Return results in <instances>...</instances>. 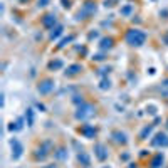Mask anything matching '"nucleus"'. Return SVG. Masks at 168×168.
Instances as JSON below:
<instances>
[{
	"mask_svg": "<svg viewBox=\"0 0 168 168\" xmlns=\"http://www.w3.org/2000/svg\"><path fill=\"white\" fill-rule=\"evenodd\" d=\"M145 40H146V34L141 32V30H138V29H131V30L126 32V42H128L129 45H133V47L143 45Z\"/></svg>",
	"mask_w": 168,
	"mask_h": 168,
	"instance_id": "obj_1",
	"label": "nucleus"
},
{
	"mask_svg": "<svg viewBox=\"0 0 168 168\" xmlns=\"http://www.w3.org/2000/svg\"><path fill=\"white\" fill-rule=\"evenodd\" d=\"M92 114H94V108H92L91 104L81 102L79 109H77V113H76V118H77V119H81V121H84V119H88V118H91Z\"/></svg>",
	"mask_w": 168,
	"mask_h": 168,
	"instance_id": "obj_2",
	"label": "nucleus"
},
{
	"mask_svg": "<svg viewBox=\"0 0 168 168\" xmlns=\"http://www.w3.org/2000/svg\"><path fill=\"white\" fill-rule=\"evenodd\" d=\"M10 146H12V158L14 160H18V158L22 156V151H24V146L17 141V139H10Z\"/></svg>",
	"mask_w": 168,
	"mask_h": 168,
	"instance_id": "obj_3",
	"label": "nucleus"
},
{
	"mask_svg": "<svg viewBox=\"0 0 168 168\" xmlns=\"http://www.w3.org/2000/svg\"><path fill=\"white\" fill-rule=\"evenodd\" d=\"M54 89V81H51V79H45V81H42V82L37 86V91L40 92V94H49V92Z\"/></svg>",
	"mask_w": 168,
	"mask_h": 168,
	"instance_id": "obj_4",
	"label": "nucleus"
},
{
	"mask_svg": "<svg viewBox=\"0 0 168 168\" xmlns=\"http://www.w3.org/2000/svg\"><path fill=\"white\" fill-rule=\"evenodd\" d=\"M55 22H57V18H55L54 14H47V15H44V18H42V25H44L45 29H54Z\"/></svg>",
	"mask_w": 168,
	"mask_h": 168,
	"instance_id": "obj_5",
	"label": "nucleus"
},
{
	"mask_svg": "<svg viewBox=\"0 0 168 168\" xmlns=\"http://www.w3.org/2000/svg\"><path fill=\"white\" fill-rule=\"evenodd\" d=\"M151 145L153 146H168V136L165 133H158L155 136V139L151 141Z\"/></svg>",
	"mask_w": 168,
	"mask_h": 168,
	"instance_id": "obj_6",
	"label": "nucleus"
},
{
	"mask_svg": "<svg viewBox=\"0 0 168 168\" xmlns=\"http://www.w3.org/2000/svg\"><path fill=\"white\" fill-rule=\"evenodd\" d=\"M94 153H96V156H98V160H101V161H104L108 158V151L101 143H98V145L94 146Z\"/></svg>",
	"mask_w": 168,
	"mask_h": 168,
	"instance_id": "obj_7",
	"label": "nucleus"
},
{
	"mask_svg": "<svg viewBox=\"0 0 168 168\" xmlns=\"http://www.w3.org/2000/svg\"><path fill=\"white\" fill-rule=\"evenodd\" d=\"M81 133H82L86 138H94L96 129L92 128V126H89V124H84V126H81Z\"/></svg>",
	"mask_w": 168,
	"mask_h": 168,
	"instance_id": "obj_8",
	"label": "nucleus"
},
{
	"mask_svg": "<svg viewBox=\"0 0 168 168\" xmlns=\"http://www.w3.org/2000/svg\"><path fill=\"white\" fill-rule=\"evenodd\" d=\"M81 69H82V67H81L79 64H72V66H69V67H67V71H66V76H76L77 72H81Z\"/></svg>",
	"mask_w": 168,
	"mask_h": 168,
	"instance_id": "obj_9",
	"label": "nucleus"
},
{
	"mask_svg": "<svg viewBox=\"0 0 168 168\" xmlns=\"http://www.w3.org/2000/svg\"><path fill=\"white\" fill-rule=\"evenodd\" d=\"M113 136H114V139H116L118 143H123V145H126V141H128V139H126V135H124V133L114 131V133H113Z\"/></svg>",
	"mask_w": 168,
	"mask_h": 168,
	"instance_id": "obj_10",
	"label": "nucleus"
},
{
	"mask_svg": "<svg viewBox=\"0 0 168 168\" xmlns=\"http://www.w3.org/2000/svg\"><path fill=\"white\" fill-rule=\"evenodd\" d=\"M161 163H163V155H161V153H158L156 156L153 158V161H151V168H158Z\"/></svg>",
	"mask_w": 168,
	"mask_h": 168,
	"instance_id": "obj_11",
	"label": "nucleus"
},
{
	"mask_svg": "<svg viewBox=\"0 0 168 168\" xmlns=\"http://www.w3.org/2000/svg\"><path fill=\"white\" fill-rule=\"evenodd\" d=\"M62 30H64V29H62V25H57L55 29H52V32H51V39H52V40L57 39V37L62 34Z\"/></svg>",
	"mask_w": 168,
	"mask_h": 168,
	"instance_id": "obj_12",
	"label": "nucleus"
},
{
	"mask_svg": "<svg viewBox=\"0 0 168 168\" xmlns=\"http://www.w3.org/2000/svg\"><path fill=\"white\" fill-rule=\"evenodd\" d=\"M77 158H79V161H82V163H84V166H89V163H91V161H89V156L86 153H82V151L79 153V156H77Z\"/></svg>",
	"mask_w": 168,
	"mask_h": 168,
	"instance_id": "obj_13",
	"label": "nucleus"
},
{
	"mask_svg": "<svg viewBox=\"0 0 168 168\" xmlns=\"http://www.w3.org/2000/svg\"><path fill=\"white\" fill-rule=\"evenodd\" d=\"M113 45V39H102L101 40V49H111Z\"/></svg>",
	"mask_w": 168,
	"mask_h": 168,
	"instance_id": "obj_14",
	"label": "nucleus"
},
{
	"mask_svg": "<svg viewBox=\"0 0 168 168\" xmlns=\"http://www.w3.org/2000/svg\"><path fill=\"white\" fill-rule=\"evenodd\" d=\"M55 158H57V160H66V156H67V153H66V150H64V148H61V150L59 151H55Z\"/></svg>",
	"mask_w": 168,
	"mask_h": 168,
	"instance_id": "obj_15",
	"label": "nucleus"
},
{
	"mask_svg": "<svg viewBox=\"0 0 168 168\" xmlns=\"http://www.w3.org/2000/svg\"><path fill=\"white\" fill-rule=\"evenodd\" d=\"M49 67H51V69H59V67H62V61H52L51 64H49Z\"/></svg>",
	"mask_w": 168,
	"mask_h": 168,
	"instance_id": "obj_16",
	"label": "nucleus"
},
{
	"mask_svg": "<svg viewBox=\"0 0 168 168\" xmlns=\"http://www.w3.org/2000/svg\"><path fill=\"white\" fill-rule=\"evenodd\" d=\"M27 118H29V126H32V124H34V113H32V109H27Z\"/></svg>",
	"mask_w": 168,
	"mask_h": 168,
	"instance_id": "obj_17",
	"label": "nucleus"
},
{
	"mask_svg": "<svg viewBox=\"0 0 168 168\" xmlns=\"http://www.w3.org/2000/svg\"><path fill=\"white\" fill-rule=\"evenodd\" d=\"M72 39H74V37H72V35H69V37H67V39H64V40H62V42H61V44H59V47H64V45H66L67 42H71V40H72Z\"/></svg>",
	"mask_w": 168,
	"mask_h": 168,
	"instance_id": "obj_18",
	"label": "nucleus"
},
{
	"mask_svg": "<svg viewBox=\"0 0 168 168\" xmlns=\"http://www.w3.org/2000/svg\"><path fill=\"white\" fill-rule=\"evenodd\" d=\"M121 12H123V14H129V12H131V5H126Z\"/></svg>",
	"mask_w": 168,
	"mask_h": 168,
	"instance_id": "obj_19",
	"label": "nucleus"
},
{
	"mask_svg": "<svg viewBox=\"0 0 168 168\" xmlns=\"http://www.w3.org/2000/svg\"><path fill=\"white\" fill-rule=\"evenodd\" d=\"M49 0H39V7H45Z\"/></svg>",
	"mask_w": 168,
	"mask_h": 168,
	"instance_id": "obj_20",
	"label": "nucleus"
},
{
	"mask_svg": "<svg viewBox=\"0 0 168 168\" xmlns=\"http://www.w3.org/2000/svg\"><path fill=\"white\" fill-rule=\"evenodd\" d=\"M163 42H165V44H168V32L163 34Z\"/></svg>",
	"mask_w": 168,
	"mask_h": 168,
	"instance_id": "obj_21",
	"label": "nucleus"
},
{
	"mask_svg": "<svg viewBox=\"0 0 168 168\" xmlns=\"http://www.w3.org/2000/svg\"><path fill=\"white\" fill-rule=\"evenodd\" d=\"M166 128H168V121H166Z\"/></svg>",
	"mask_w": 168,
	"mask_h": 168,
	"instance_id": "obj_22",
	"label": "nucleus"
}]
</instances>
